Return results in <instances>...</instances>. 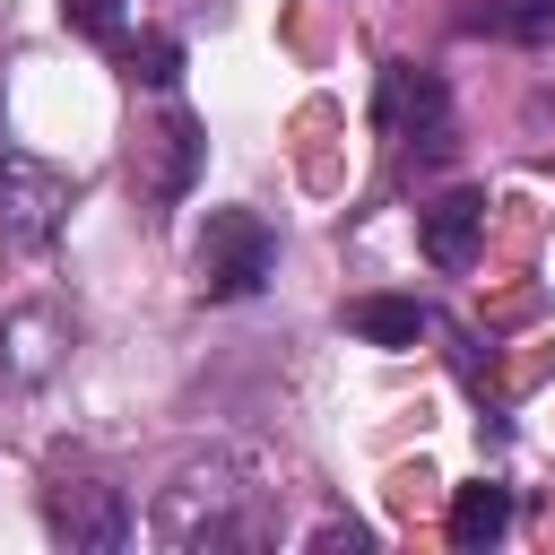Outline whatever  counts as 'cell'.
I'll return each instance as SVG.
<instances>
[{
	"label": "cell",
	"instance_id": "cell-13",
	"mask_svg": "<svg viewBox=\"0 0 555 555\" xmlns=\"http://www.w3.org/2000/svg\"><path fill=\"white\" fill-rule=\"evenodd\" d=\"M61 17H69L78 35H95V43H113V35H121V17H130V0H61Z\"/></svg>",
	"mask_w": 555,
	"mask_h": 555
},
{
	"label": "cell",
	"instance_id": "cell-4",
	"mask_svg": "<svg viewBox=\"0 0 555 555\" xmlns=\"http://www.w3.org/2000/svg\"><path fill=\"white\" fill-rule=\"evenodd\" d=\"M191 173H199V121H191L182 104H165V113L139 130V147H130V182H139L147 208H173V199L191 191Z\"/></svg>",
	"mask_w": 555,
	"mask_h": 555
},
{
	"label": "cell",
	"instance_id": "cell-12",
	"mask_svg": "<svg viewBox=\"0 0 555 555\" xmlns=\"http://www.w3.org/2000/svg\"><path fill=\"white\" fill-rule=\"evenodd\" d=\"M121 69H130L139 87H173V78H182V43H173V35H139V43H121Z\"/></svg>",
	"mask_w": 555,
	"mask_h": 555
},
{
	"label": "cell",
	"instance_id": "cell-6",
	"mask_svg": "<svg viewBox=\"0 0 555 555\" xmlns=\"http://www.w3.org/2000/svg\"><path fill=\"white\" fill-rule=\"evenodd\" d=\"M43 520H52V538H61L69 555H113V546L130 538V503H121V486H95V477L52 486V494H43Z\"/></svg>",
	"mask_w": 555,
	"mask_h": 555
},
{
	"label": "cell",
	"instance_id": "cell-8",
	"mask_svg": "<svg viewBox=\"0 0 555 555\" xmlns=\"http://www.w3.org/2000/svg\"><path fill=\"white\" fill-rule=\"evenodd\" d=\"M61 347H69L61 312H17V321H0V373H9V382H43V373L61 364Z\"/></svg>",
	"mask_w": 555,
	"mask_h": 555
},
{
	"label": "cell",
	"instance_id": "cell-10",
	"mask_svg": "<svg viewBox=\"0 0 555 555\" xmlns=\"http://www.w3.org/2000/svg\"><path fill=\"white\" fill-rule=\"evenodd\" d=\"M503 529H512V494H503V486H486V477H477V486H460V494H451V546H468V555H477V546H494Z\"/></svg>",
	"mask_w": 555,
	"mask_h": 555
},
{
	"label": "cell",
	"instance_id": "cell-11",
	"mask_svg": "<svg viewBox=\"0 0 555 555\" xmlns=\"http://www.w3.org/2000/svg\"><path fill=\"white\" fill-rule=\"evenodd\" d=\"M477 35H512V43H546L555 35V0H503V9H468Z\"/></svg>",
	"mask_w": 555,
	"mask_h": 555
},
{
	"label": "cell",
	"instance_id": "cell-3",
	"mask_svg": "<svg viewBox=\"0 0 555 555\" xmlns=\"http://www.w3.org/2000/svg\"><path fill=\"white\" fill-rule=\"evenodd\" d=\"M61 217H69V173L26 156L17 139H0V234L35 251V243L61 234Z\"/></svg>",
	"mask_w": 555,
	"mask_h": 555
},
{
	"label": "cell",
	"instance_id": "cell-9",
	"mask_svg": "<svg viewBox=\"0 0 555 555\" xmlns=\"http://www.w3.org/2000/svg\"><path fill=\"white\" fill-rule=\"evenodd\" d=\"M347 330L373 338V347H416L425 338V304L416 295H356L347 304Z\"/></svg>",
	"mask_w": 555,
	"mask_h": 555
},
{
	"label": "cell",
	"instance_id": "cell-7",
	"mask_svg": "<svg viewBox=\"0 0 555 555\" xmlns=\"http://www.w3.org/2000/svg\"><path fill=\"white\" fill-rule=\"evenodd\" d=\"M416 234H425V260H434V269H468V260H477V234H486V199H477V191H442V199L416 217Z\"/></svg>",
	"mask_w": 555,
	"mask_h": 555
},
{
	"label": "cell",
	"instance_id": "cell-5",
	"mask_svg": "<svg viewBox=\"0 0 555 555\" xmlns=\"http://www.w3.org/2000/svg\"><path fill=\"white\" fill-rule=\"evenodd\" d=\"M373 113H382V130H390V139H408V147L442 156L451 95H442V78H434V69H416V61H382V95H373Z\"/></svg>",
	"mask_w": 555,
	"mask_h": 555
},
{
	"label": "cell",
	"instance_id": "cell-1",
	"mask_svg": "<svg viewBox=\"0 0 555 555\" xmlns=\"http://www.w3.org/2000/svg\"><path fill=\"white\" fill-rule=\"evenodd\" d=\"M147 529H156V546H182V555L191 546H269V520H260L251 486H234V460L173 468V486L156 494Z\"/></svg>",
	"mask_w": 555,
	"mask_h": 555
},
{
	"label": "cell",
	"instance_id": "cell-14",
	"mask_svg": "<svg viewBox=\"0 0 555 555\" xmlns=\"http://www.w3.org/2000/svg\"><path fill=\"white\" fill-rule=\"evenodd\" d=\"M312 546H321V555H330V546H373V529H356V520H321Z\"/></svg>",
	"mask_w": 555,
	"mask_h": 555
},
{
	"label": "cell",
	"instance_id": "cell-2",
	"mask_svg": "<svg viewBox=\"0 0 555 555\" xmlns=\"http://www.w3.org/2000/svg\"><path fill=\"white\" fill-rule=\"evenodd\" d=\"M269 260H278V243H269V225H260L251 208H208V225H199V243H191V269H199V295H208V304L260 295Z\"/></svg>",
	"mask_w": 555,
	"mask_h": 555
}]
</instances>
